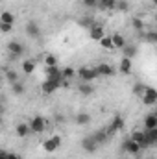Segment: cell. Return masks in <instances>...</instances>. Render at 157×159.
<instances>
[{"label": "cell", "instance_id": "cell-17", "mask_svg": "<svg viewBox=\"0 0 157 159\" xmlns=\"http://www.w3.org/2000/svg\"><path fill=\"white\" fill-rule=\"evenodd\" d=\"M15 131H17V135H19L20 139H24V137L30 133V126H28V124H24V122H20V124H17Z\"/></svg>", "mask_w": 157, "mask_h": 159}, {"label": "cell", "instance_id": "cell-29", "mask_svg": "<svg viewBox=\"0 0 157 159\" xmlns=\"http://www.w3.org/2000/svg\"><path fill=\"white\" fill-rule=\"evenodd\" d=\"M44 65H46V67H57V57H56L54 54H48V56L44 57Z\"/></svg>", "mask_w": 157, "mask_h": 159}, {"label": "cell", "instance_id": "cell-31", "mask_svg": "<svg viewBox=\"0 0 157 159\" xmlns=\"http://www.w3.org/2000/svg\"><path fill=\"white\" fill-rule=\"evenodd\" d=\"M144 91H146V85H142V83H135V87H133V94L135 96H142L144 94Z\"/></svg>", "mask_w": 157, "mask_h": 159}, {"label": "cell", "instance_id": "cell-27", "mask_svg": "<svg viewBox=\"0 0 157 159\" xmlns=\"http://www.w3.org/2000/svg\"><path fill=\"white\" fill-rule=\"evenodd\" d=\"M100 46L105 48V50H115V48H113V43H111V35H104V37L100 39Z\"/></svg>", "mask_w": 157, "mask_h": 159}, {"label": "cell", "instance_id": "cell-16", "mask_svg": "<svg viewBox=\"0 0 157 159\" xmlns=\"http://www.w3.org/2000/svg\"><path fill=\"white\" fill-rule=\"evenodd\" d=\"M111 43H113V48H124L126 46V39L120 34H113L111 35Z\"/></svg>", "mask_w": 157, "mask_h": 159}, {"label": "cell", "instance_id": "cell-37", "mask_svg": "<svg viewBox=\"0 0 157 159\" xmlns=\"http://www.w3.org/2000/svg\"><path fill=\"white\" fill-rule=\"evenodd\" d=\"M11 28H13V24H4V22H0V32L9 34V32H11Z\"/></svg>", "mask_w": 157, "mask_h": 159}, {"label": "cell", "instance_id": "cell-10", "mask_svg": "<svg viewBox=\"0 0 157 159\" xmlns=\"http://www.w3.org/2000/svg\"><path fill=\"white\" fill-rule=\"evenodd\" d=\"M89 37H91L92 41H100L102 37H104V28H102L100 24L94 22V24L89 28Z\"/></svg>", "mask_w": 157, "mask_h": 159}, {"label": "cell", "instance_id": "cell-26", "mask_svg": "<svg viewBox=\"0 0 157 159\" xmlns=\"http://www.w3.org/2000/svg\"><path fill=\"white\" fill-rule=\"evenodd\" d=\"M122 50H124V57H129V59L137 54V46H133V44H126Z\"/></svg>", "mask_w": 157, "mask_h": 159}, {"label": "cell", "instance_id": "cell-21", "mask_svg": "<svg viewBox=\"0 0 157 159\" xmlns=\"http://www.w3.org/2000/svg\"><path fill=\"white\" fill-rule=\"evenodd\" d=\"M92 139H94L98 144H102V143H105V141L109 139V133H107L105 129H100V131H96V133L92 135Z\"/></svg>", "mask_w": 157, "mask_h": 159}, {"label": "cell", "instance_id": "cell-9", "mask_svg": "<svg viewBox=\"0 0 157 159\" xmlns=\"http://www.w3.org/2000/svg\"><path fill=\"white\" fill-rule=\"evenodd\" d=\"M124 152H128L129 156H137V154L141 152V146H139L135 141H131V139H126V141H124Z\"/></svg>", "mask_w": 157, "mask_h": 159}, {"label": "cell", "instance_id": "cell-32", "mask_svg": "<svg viewBox=\"0 0 157 159\" xmlns=\"http://www.w3.org/2000/svg\"><path fill=\"white\" fill-rule=\"evenodd\" d=\"M74 74H76V72H74V69H70V67H69V69H63V70H61V78H63V81H65V80L74 78Z\"/></svg>", "mask_w": 157, "mask_h": 159}, {"label": "cell", "instance_id": "cell-25", "mask_svg": "<svg viewBox=\"0 0 157 159\" xmlns=\"http://www.w3.org/2000/svg\"><path fill=\"white\" fill-rule=\"evenodd\" d=\"M91 122V115L89 113H78L76 115V124L78 126H87Z\"/></svg>", "mask_w": 157, "mask_h": 159}, {"label": "cell", "instance_id": "cell-33", "mask_svg": "<svg viewBox=\"0 0 157 159\" xmlns=\"http://www.w3.org/2000/svg\"><path fill=\"white\" fill-rule=\"evenodd\" d=\"M141 35L148 41V43H152V44H155L157 43V34L155 32H148V34H141Z\"/></svg>", "mask_w": 157, "mask_h": 159}, {"label": "cell", "instance_id": "cell-5", "mask_svg": "<svg viewBox=\"0 0 157 159\" xmlns=\"http://www.w3.org/2000/svg\"><path fill=\"white\" fill-rule=\"evenodd\" d=\"M46 80L50 81H56V83H63V78H61V70L59 67H46Z\"/></svg>", "mask_w": 157, "mask_h": 159}, {"label": "cell", "instance_id": "cell-30", "mask_svg": "<svg viewBox=\"0 0 157 159\" xmlns=\"http://www.w3.org/2000/svg\"><path fill=\"white\" fill-rule=\"evenodd\" d=\"M131 24H133V28H135L137 32H141V34H142V30H144V22H142V19L135 17V19L131 20Z\"/></svg>", "mask_w": 157, "mask_h": 159}, {"label": "cell", "instance_id": "cell-24", "mask_svg": "<svg viewBox=\"0 0 157 159\" xmlns=\"http://www.w3.org/2000/svg\"><path fill=\"white\" fill-rule=\"evenodd\" d=\"M0 22H4V24H13V22H15V15L9 13V11H2V13H0Z\"/></svg>", "mask_w": 157, "mask_h": 159}, {"label": "cell", "instance_id": "cell-41", "mask_svg": "<svg viewBox=\"0 0 157 159\" xmlns=\"http://www.w3.org/2000/svg\"><path fill=\"white\" fill-rule=\"evenodd\" d=\"M0 111H2V104H0Z\"/></svg>", "mask_w": 157, "mask_h": 159}, {"label": "cell", "instance_id": "cell-1", "mask_svg": "<svg viewBox=\"0 0 157 159\" xmlns=\"http://www.w3.org/2000/svg\"><path fill=\"white\" fill-rule=\"evenodd\" d=\"M28 126H30V131H34V133H43V131L46 129V119L41 117V115H35L34 119L28 122Z\"/></svg>", "mask_w": 157, "mask_h": 159}, {"label": "cell", "instance_id": "cell-19", "mask_svg": "<svg viewBox=\"0 0 157 159\" xmlns=\"http://www.w3.org/2000/svg\"><path fill=\"white\" fill-rule=\"evenodd\" d=\"M22 70H24V74H32L35 70V61L34 59H24L22 61Z\"/></svg>", "mask_w": 157, "mask_h": 159}, {"label": "cell", "instance_id": "cell-11", "mask_svg": "<svg viewBox=\"0 0 157 159\" xmlns=\"http://www.w3.org/2000/svg\"><path fill=\"white\" fill-rule=\"evenodd\" d=\"M26 34L32 37V39H37L41 35V28H39V24L37 22H34V20H30L28 24H26Z\"/></svg>", "mask_w": 157, "mask_h": 159}, {"label": "cell", "instance_id": "cell-12", "mask_svg": "<svg viewBox=\"0 0 157 159\" xmlns=\"http://www.w3.org/2000/svg\"><path fill=\"white\" fill-rule=\"evenodd\" d=\"M122 128H124V119L120 115H117V117H113V120H111V126L107 128V133L111 135V133H115V131L122 129Z\"/></svg>", "mask_w": 157, "mask_h": 159}, {"label": "cell", "instance_id": "cell-28", "mask_svg": "<svg viewBox=\"0 0 157 159\" xmlns=\"http://www.w3.org/2000/svg\"><path fill=\"white\" fill-rule=\"evenodd\" d=\"M11 89H13V94H17V96H20V94H24V91H26V87H24L22 83H19V81H15V83H11Z\"/></svg>", "mask_w": 157, "mask_h": 159}, {"label": "cell", "instance_id": "cell-20", "mask_svg": "<svg viewBox=\"0 0 157 159\" xmlns=\"http://www.w3.org/2000/svg\"><path fill=\"white\" fill-rule=\"evenodd\" d=\"M120 72L122 74H129L131 72V59L129 57H122V61H120Z\"/></svg>", "mask_w": 157, "mask_h": 159}, {"label": "cell", "instance_id": "cell-22", "mask_svg": "<svg viewBox=\"0 0 157 159\" xmlns=\"http://www.w3.org/2000/svg\"><path fill=\"white\" fill-rule=\"evenodd\" d=\"M78 91H79V94H83V96H91L92 94V85L91 83H85V81H81V85L78 87Z\"/></svg>", "mask_w": 157, "mask_h": 159}, {"label": "cell", "instance_id": "cell-14", "mask_svg": "<svg viewBox=\"0 0 157 159\" xmlns=\"http://www.w3.org/2000/svg\"><path fill=\"white\" fill-rule=\"evenodd\" d=\"M94 69H96L98 76H113V74H115L113 67L107 65V63H98V67H94Z\"/></svg>", "mask_w": 157, "mask_h": 159}, {"label": "cell", "instance_id": "cell-2", "mask_svg": "<svg viewBox=\"0 0 157 159\" xmlns=\"http://www.w3.org/2000/svg\"><path fill=\"white\" fill-rule=\"evenodd\" d=\"M78 76L81 81H85V83H91L92 80L98 78V72H96V69L94 67H81L78 70Z\"/></svg>", "mask_w": 157, "mask_h": 159}, {"label": "cell", "instance_id": "cell-15", "mask_svg": "<svg viewBox=\"0 0 157 159\" xmlns=\"http://www.w3.org/2000/svg\"><path fill=\"white\" fill-rule=\"evenodd\" d=\"M96 7L102 9V11L115 9V7H117V0H96Z\"/></svg>", "mask_w": 157, "mask_h": 159}, {"label": "cell", "instance_id": "cell-40", "mask_svg": "<svg viewBox=\"0 0 157 159\" xmlns=\"http://www.w3.org/2000/svg\"><path fill=\"white\" fill-rule=\"evenodd\" d=\"M0 159H6V152H2V150H0Z\"/></svg>", "mask_w": 157, "mask_h": 159}, {"label": "cell", "instance_id": "cell-3", "mask_svg": "<svg viewBox=\"0 0 157 159\" xmlns=\"http://www.w3.org/2000/svg\"><path fill=\"white\" fill-rule=\"evenodd\" d=\"M59 144H61V137L59 135H54V137H50V139H46L43 143V150L48 152V154H54L59 148Z\"/></svg>", "mask_w": 157, "mask_h": 159}, {"label": "cell", "instance_id": "cell-36", "mask_svg": "<svg viewBox=\"0 0 157 159\" xmlns=\"http://www.w3.org/2000/svg\"><path fill=\"white\" fill-rule=\"evenodd\" d=\"M117 7L120 9V11H128V7H129V6H128V2H126V0H120V2L117 0Z\"/></svg>", "mask_w": 157, "mask_h": 159}, {"label": "cell", "instance_id": "cell-38", "mask_svg": "<svg viewBox=\"0 0 157 159\" xmlns=\"http://www.w3.org/2000/svg\"><path fill=\"white\" fill-rule=\"evenodd\" d=\"M83 2V6H87V7H96V0H81Z\"/></svg>", "mask_w": 157, "mask_h": 159}, {"label": "cell", "instance_id": "cell-6", "mask_svg": "<svg viewBox=\"0 0 157 159\" xmlns=\"http://www.w3.org/2000/svg\"><path fill=\"white\" fill-rule=\"evenodd\" d=\"M129 139H131V141H135V143L141 146V150H146V148L150 146V144H148V141H146V135H144V131H133Z\"/></svg>", "mask_w": 157, "mask_h": 159}, {"label": "cell", "instance_id": "cell-18", "mask_svg": "<svg viewBox=\"0 0 157 159\" xmlns=\"http://www.w3.org/2000/svg\"><path fill=\"white\" fill-rule=\"evenodd\" d=\"M144 126H146V129H155L157 128V115L150 113V115L144 119Z\"/></svg>", "mask_w": 157, "mask_h": 159}, {"label": "cell", "instance_id": "cell-8", "mask_svg": "<svg viewBox=\"0 0 157 159\" xmlns=\"http://www.w3.org/2000/svg\"><path fill=\"white\" fill-rule=\"evenodd\" d=\"M81 148L85 150V152H89V154H92V152H96V148H98V143L92 139V135L91 137H85L83 141H81Z\"/></svg>", "mask_w": 157, "mask_h": 159}, {"label": "cell", "instance_id": "cell-35", "mask_svg": "<svg viewBox=\"0 0 157 159\" xmlns=\"http://www.w3.org/2000/svg\"><path fill=\"white\" fill-rule=\"evenodd\" d=\"M79 24H81V26H85V28H91L94 22H92V19H91V17H83V19L79 20Z\"/></svg>", "mask_w": 157, "mask_h": 159}, {"label": "cell", "instance_id": "cell-13", "mask_svg": "<svg viewBox=\"0 0 157 159\" xmlns=\"http://www.w3.org/2000/svg\"><path fill=\"white\" fill-rule=\"evenodd\" d=\"M7 50H9L11 56H20V54L24 52V46H22L19 41H9V43H7Z\"/></svg>", "mask_w": 157, "mask_h": 159}, {"label": "cell", "instance_id": "cell-23", "mask_svg": "<svg viewBox=\"0 0 157 159\" xmlns=\"http://www.w3.org/2000/svg\"><path fill=\"white\" fill-rule=\"evenodd\" d=\"M144 135H146V141H148L150 146H154V144L157 143V128L155 129H146Z\"/></svg>", "mask_w": 157, "mask_h": 159}, {"label": "cell", "instance_id": "cell-34", "mask_svg": "<svg viewBox=\"0 0 157 159\" xmlns=\"http://www.w3.org/2000/svg\"><path fill=\"white\" fill-rule=\"evenodd\" d=\"M6 80H7L9 83L19 81V80H17V72H15V70H6Z\"/></svg>", "mask_w": 157, "mask_h": 159}, {"label": "cell", "instance_id": "cell-39", "mask_svg": "<svg viewBox=\"0 0 157 159\" xmlns=\"http://www.w3.org/2000/svg\"><path fill=\"white\" fill-rule=\"evenodd\" d=\"M6 159H19V157H17L15 154H7V152H6Z\"/></svg>", "mask_w": 157, "mask_h": 159}, {"label": "cell", "instance_id": "cell-4", "mask_svg": "<svg viewBox=\"0 0 157 159\" xmlns=\"http://www.w3.org/2000/svg\"><path fill=\"white\" fill-rule=\"evenodd\" d=\"M141 98H142V104L144 106H155L157 104V91L154 87H146V91H144V94Z\"/></svg>", "mask_w": 157, "mask_h": 159}, {"label": "cell", "instance_id": "cell-7", "mask_svg": "<svg viewBox=\"0 0 157 159\" xmlns=\"http://www.w3.org/2000/svg\"><path fill=\"white\" fill-rule=\"evenodd\" d=\"M57 89H59V83H56V81H50V80H44V81H43V85H41V91H43V94H54Z\"/></svg>", "mask_w": 157, "mask_h": 159}]
</instances>
